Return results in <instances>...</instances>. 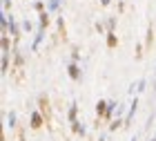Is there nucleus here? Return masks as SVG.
Returning <instances> with one entry per match:
<instances>
[{"label": "nucleus", "instance_id": "obj_1", "mask_svg": "<svg viewBox=\"0 0 156 141\" xmlns=\"http://www.w3.org/2000/svg\"><path fill=\"white\" fill-rule=\"evenodd\" d=\"M11 72H9V79L16 83V85H20V83H25V56L23 52H18V49H13L11 52Z\"/></svg>", "mask_w": 156, "mask_h": 141}, {"label": "nucleus", "instance_id": "obj_2", "mask_svg": "<svg viewBox=\"0 0 156 141\" xmlns=\"http://www.w3.org/2000/svg\"><path fill=\"white\" fill-rule=\"evenodd\" d=\"M38 112L45 117L47 128H51V119H54V110H51V101L47 94H38Z\"/></svg>", "mask_w": 156, "mask_h": 141}, {"label": "nucleus", "instance_id": "obj_3", "mask_svg": "<svg viewBox=\"0 0 156 141\" xmlns=\"http://www.w3.org/2000/svg\"><path fill=\"white\" fill-rule=\"evenodd\" d=\"M29 128H31V130H42V128H47L45 117H42L38 110H34V112H31V117H29Z\"/></svg>", "mask_w": 156, "mask_h": 141}, {"label": "nucleus", "instance_id": "obj_4", "mask_svg": "<svg viewBox=\"0 0 156 141\" xmlns=\"http://www.w3.org/2000/svg\"><path fill=\"white\" fill-rule=\"evenodd\" d=\"M136 112H138V98L134 96V101L129 103V110H127V114L123 117V121H125V130H129V128H132V121H134V117H136Z\"/></svg>", "mask_w": 156, "mask_h": 141}, {"label": "nucleus", "instance_id": "obj_5", "mask_svg": "<svg viewBox=\"0 0 156 141\" xmlns=\"http://www.w3.org/2000/svg\"><path fill=\"white\" fill-rule=\"evenodd\" d=\"M67 74H69V79H72L74 83H78L83 79V72H80V65H78V63H69L67 65Z\"/></svg>", "mask_w": 156, "mask_h": 141}, {"label": "nucleus", "instance_id": "obj_6", "mask_svg": "<svg viewBox=\"0 0 156 141\" xmlns=\"http://www.w3.org/2000/svg\"><path fill=\"white\" fill-rule=\"evenodd\" d=\"M11 54H2V56H0V74H2V76H7V74H9L11 72Z\"/></svg>", "mask_w": 156, "mask_h": 141}, {"label": "nucleus", "instance_id": "obj_7", "mask_svg": "<svg viewBox=\"0 0 156 141\" xmlns=\"http://www.w3.org/2000/svg\"><path fill=\"white\" fill-rule=\"evenodd\" d=\"M0 52L2 54H11L13 49H11V38H9V34H0Z\"/></svg>", "mask_w": 156, "mask_h": 141}, {"label": "nucleus", "instance_id": "obj_8", "mask_svg": "<svg viewBox=\"0 0 156 141\" xmlns=\"http://www.w3.org/2000/svg\"><path fill=\"white\" fill-rule=\"evenodd\" d=\"M107 105H109V101H105V98H98V101H96V119H105V114H107Z\"/></svg>", "mask_w": 156, "mask_h": 141}, {"label": "nucleus", "instance_id": "obj_9", "mask_svg": "<svg viewBox=\"0 0 156 141\" xmlns=\"http://www.w3.org/2000/svg\"><path fill=\"white\" fill-rule=\"evenodd\" d=\"M56 25H58L60 40H62V43H67V23H65V18H62V16H58V18H56Z\"/></svg>", "mask_w": 156, "mask_h": 141}, {"label": "nucleus", "instance_id": "obj_10", "mask_svg": "<svg viewBox=\"0 0 156 141\" xmlns=\"http://www.w3.org/2000/svg\"><path fill=\"white\" fill-rule=\"evenodd\" d=\"M67 121H69V123H76V121H78V103H76V101L69 103V110H67Z\"/></svg>", "mask_w": 156, "mask_h": 141}, {"label": "nucleus", "instance_id": "obj_11", "mask_svg": "<svg viewBox=\"0 0 156 141\" xmlns=\"http://www.w3.org/2000/svg\"><path fill=\"white\" fill-rule=\"evenodd\" d=\"M49 23H51V13H49V11L38 13V27H40V29H47Z\"/></svg>", "mask_w": 156, "mask_h": 141}, {"label": "nucleus", "instance_id": "obj_12", "mask_svg": "<svg viewBox=\"0 0 156 141\" xmlns=\"http://www.w3.org/2000/svg\"><path fill=\"white\" fill-rule=\"evenodd\" d=\"M42 38H45V29H36V36H34V43H31V52H38V47L42 43Z\"/></svg>", "mask_w": 156, "mask_h": 141}, {"label": "nucleus", "instance_id": "obj_13", "mask_svg": "<svg viewBox=\"0 0 156 141\" xmlns=\"http://www.w3.org/2000/svg\"><path fill=\"white\" fill-rule=\"evenodd\" d=\"M62 9V0H47V11L49 13H60Z\"/></svg>", "mask_w": 156, "mask_h": 141}, {"label": "nucleus", "instance_id": "obj_14", "mask_svg": "<svg viewBox=\"0 0 156 141\" xmlns=\"http://www.w3.org/2000/svg\"><path fill=\"white\" fill-rule=\"evenodd\" d=\"M118 112V103L116 101H109V105H107V114H105V121H114V114Z\"/></svg>", "mask_w": 156, "mask_h": 141}, {"label": "nucleus", "instance_id": "obj_15", "mask_svg": "<svg viewBox=\"0 0 156 141\" xmlns=\"http://www.w3.org/2000/svg\"><path fill=\"white\" fill-rule=\"evenodd\" d=\"M152 43H154V25L150 23L145 32V49H152Z\"/></svg>", "mask_w": 156, "mask_h": 141}, {"label": "nucleus", "instance_id": "obj_16", "mask_svg": "<svg viewBox=\"0 0 156 141\" xmlns=\"http://www.w3.org/2000/svg\"><path fill=\"white\" fill-rule=\"evenodd\" d=\"M7 123H9V128H18V117H16V110H9V114H5Z\"/></svg>", "mask_w": 156, "mask_h": 141}, {"label": "nucleus", "instance_id": "obj_17", "mask_svg": "<svg viewBox=\"0 0 156 141\" xmlns=\"http://www.w3.org/2000/svg\"><path fill=\"white\" fill-rule=\"evenodd\" d=\"M120 128H125V121H123V117H116L114 121L109 123V132H116V130H120Z\"/></svg>", "mask_w": 156, "mask_h": 141}, {"label": "nucleus", "instance_id": "obj_18", "mask_svg": "<svg viewBox=\"0 0 156 141\" xmlns=\"http://www.w3.org/2000/svg\"><path fill=\"white\" fill-rule=\"evenodd\" d=\"M72 132H74V135H78V137H85V135H87V130H85V125H83L80 121L72 123Z\"/></svg>", "mask_w": 156, "mask_h": 141}, {"label": "nucleus", "instance_id": "obj_19", "mask_svg": "<svg viewBox=\"0 0 156 141\" xmlns=\"http://www.w3.org/2000/svg\"><path fill=\"white\" fill-rule=\"evenodd\" d=\"M105 38H107V47H109V49H116V47H118V36H116V32H114V34H107Z\"/></svg>", "mask_w": 156, "mask_h": 141}, {"label": "nucleus", "instance_id": "obj_20", "mask_svg": "<svg viewBox=\"0 0 156 141\" xmlns=\"http://www.w3.org/2000/svg\"><path fill=\"white\" fill-rule=\"evenodd\" d=\"M31 9L36 13H42V11H47V2H45V0H36V2L31 5Z\"/></svg>", "mask_w": 156, "mask_h": 141}, {"label": "nucleus", "instance_id": "obj_21", "mask_svg": "<svg viewBox=\"0 0 156 141\" xmlns=\"http://www.w3.org/2000/svg\"><path fill=\"white\" fill-rule=\"evenodd\" d=\"M105 27H107V34H114L116 32V16H109L105 20Z\"/></svg>", "mask_w": 156, "mask_h": 141}, {"label": "nucleus", "instance_id": "obj_22", "mask_svg": "<svg viewBox=\"0 0 156 141\" xmlns=\"http://www.w3.org/2000/svg\"><path fill=\"white\" fill-rule=\"evenodd\" d=\"M143 56H145V43H138V45H136V54H134V58H136V61H143Z\"/></svg>", "mask_w": 156, "mask_h": 141}, {"label": "nucleus", "instance_id": "obj_23", "mask_svg": "<svg viewBox=\"0 0 156 141\" xmlns=\"http://www.w3.org/2000/svg\"><path fill=\"white\" fill-rule=\"evenodd\" d=\"M23 32L25 34H31L34 32V23H31V20H27V18L23 20Z\"/></svg>", "mask_w": 156, "mask_h": 141}, {"label": "nucleus", "instance_id": "obj_24", "mask_svg": "<svg viewBox=\"0 0 156 141\" xmlns=\"http://www.w3.org/2000/svg\"><path fill=\"white\" fill-rule=\"evenodd\" d=\"M145 87H147V79H138V81H136V92H138V94L145 92Z\"/></svg>", "mask_w": 156, "mask_h": 141}, {"label": "nucleus", "instance_id": "obj_25", "mask_svg": "<svg viewBox=\"0 0 156 141\" xmlns=\"http://www.w3.org/2000/svg\"><path fill=\"white\" fill-rule=\"evenodd\" d=\"M78 61H80V49L74 45L72 47V63H78Z\"/></svg>", "mask_w": 156, "mask_h": 141}, {"label": "nucleus", "instance_id": "obj_26", "mask_svg": "<svg viewBox=\"0 0 156 141\" xmlns=\"http://www.w3.org/2000/svg\"><path fill=\"white\" fill-rule=\"evenodd\" d=\"M96 32H98V34H105V36H107V27H105V23L96 20Z\"/></svg>", "mask_w": 156, "mask_h": 141}, {"label": "nucleus", "instance_id": "obj_27", "mask_svg": "<svg viewBox=\"0 0 156 141\" xmlns=\"http://www.w3.org/2000/svg\"><path fill=\"white\" fill-rule=\"evenodd\" d=\"M2 11H5V13L11 11V0H2Z\"/></svg>", "mask_w": 156, "mask_h": 141}, {"label": "nucleus", "instance_id": "obj_28", "mask_svg": "<svg viewBox=\"0 0 156 141\" xmlns=\"http://www.w3.org/2000/svg\"><path fill=\"white\" fill-rule=\"evenodd\" d=\"M16 132H18V141H25V128H20V125H18Z\"/></svg>", "mask_w": 156, "mask_h": 141}, {"label": "nucleus", "instance_id": "obj_29", "mask_svg": "<svg viewBox=\"0 0 156 141\" xmlns=\"http://www.w3.org/2000/svg\"><path fill=\"white\" fill-rule=\"evenodd\" d=\"M152 123H154V112L150 114V119H147V123H145V130H150V128H152Z\"/></svg>", "mask_w": 156, "mask_h": 141}, {"label": "nucleus", "instance_id": "obj_30", "mask_svg": "<svg viewBox=\"0 0 156 141\" xmlns=\"http://www.w3.org/2000/svg\"><path fill=\"white\" fill-rule=\"evenodd\" d=\"M125 11V2H123V0H118V13H123Z\"/></svg>", "mask_w": 156, "mask_h": 141}, {"label": "nucleus", "instance_id": "obj_31", "mask_svg": "<svg viewBox=\"0 0 156 141\" xmlns=\"http://www.w3.org/2000/svg\"><path fill=\"white\" fill-rule=\"evenodd\" d=\"M152 87H154V94H156V69H154V81H152Z\"/></svg>", "mask_w": 156, "mask_h": 141}, {"label": "nucleus", "instance_id": "obj_32", "mask_svg": "<svg viewBox=\"0 0 156 141\" xmlns=\"http://www.w3.org/2000/svg\"><path fill=\"white\" fill-rule=\"evenodd\" d=\"M109 2L112 0H101V7H109Z\"/></svg>", "mask_w": 156, "mask_h": 141}, {"label": "nucleus", "instance_id": "obj_33", "mask_svg": "<svg viewBox=\"0 0 156 141\" xmlns=\"http://www.w3.org/2000/svg\"><path fill=\"white\" fill-rule=\"evenodd\" d=\"M98 141H107V137H105V135H101V137H98Z\"/></svg>", "mask_w": 156, "mask_h": 141}, {"label": "nucleus", "instance_id": "obj_34", "mask_svg": "<svg viewBox=\"0 0 156 141\" xmlns=\"http://www.w3.org/2000/svg\"><path fill=\"white\" fill-rule=\"evenodd\" d=\"M129 141H138V137H136V135H134V137H132V139H129Z\"/></svg>", "mask_w": 156, "mask_h": 141}]
</instances>
